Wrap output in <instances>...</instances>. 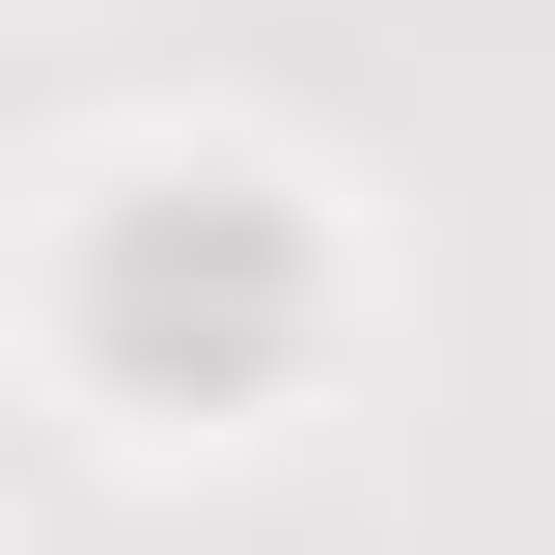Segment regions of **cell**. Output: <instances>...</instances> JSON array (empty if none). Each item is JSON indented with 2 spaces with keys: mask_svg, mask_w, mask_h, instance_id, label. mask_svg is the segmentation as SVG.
I'll use <instances>...</instances> for the list:
<instances>
[{
  "mask_svg": "<svg viewBox=\"0 0 555 555\" xmlns=\"http://www.w3.org/2000/svg\"><path fill=\"white\" fill-rule=\"evenodd\" d=\"M83 334H112L139 389H250V361L306 334V250H278L250 195H139V222H112V278H83Z\"/></svg>",
  "mask_w": 555,
  "mask_h": 555,
  "instance_id": "6da1fadb",
  "label": "cell"
}]
</instances>
